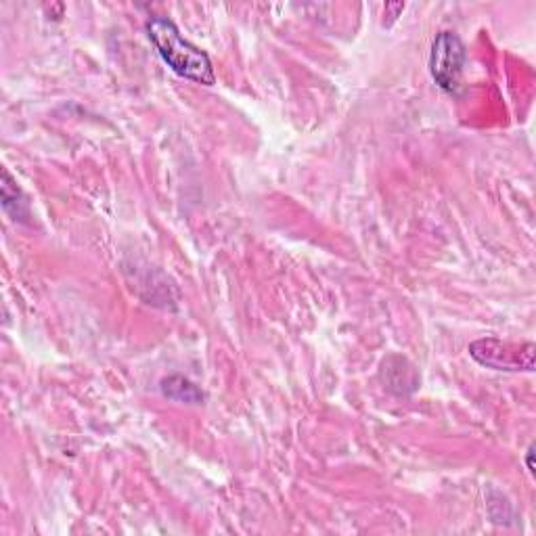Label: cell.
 Returning a JSON list of instances; mask_svg holds the SVG:
<instances>
[{
    "instance_id": "1",
    "label": "cell",
    "mask_w": 536,
    "mask_h": 536,
    "mask_svg": "<svg viewBox=\"0 0 536 536\" xmlns=\"http://www.w3.org/2000/svg\"><path fill=\"white\" fill-rule=\"evenodd\" d=\"M147 34L153 42V47L158 49L160 57L168 63L174 74L206 86H212L216 82V74L208 53L185 40L172 19L151 17L147 21Z\"/></svg>"
},
{
    "instance_id": "6",
    "label": "cell",
    "mask_w": 536,
    "mask_h": 536,
    "mask_svg": "<svg viewBox=\"0 0 536 536\" xmlns=\"http://www.w3.org/2000/svg\"><path fill=\"white\" fill-rule=\"evenodd\" d=\"M532 455H534V444H530V449L526 453V465H528V472L532 474L534 472V463H532Z\"/></svg>"
},
{
    "instance_id": "3",
    "label": "cell",
    "mask_w": 536,
    "mask_h": 536,
    "mask_svg": "<svg viewBox=\"0 0 536 536\" xmlns=\"http://www.w3.org/2000/svg\"><path fill=\"white\" fill-rule=\"evenodd\" d=\"M465 63V47L457 34L440 32L432 44L430 70L436 84L446 93H457Z\"/></svg>"
},
{
    "instance_id": "5",
    "label": "cell",
    "mask_w": 536,
    "mask_h": 536,
    "mask_svg": "<svg viewBox=\"0 0 536 536\" xmlns=\"http://www.w3.org/2000/svg\"><path fill=\"white\" fill-rule=\"evenodd\" d=\"M3 208L15 220L26 222L30 218L28 201H26L24 193H21V189L15 185V181L7 170H3Z\"/></svg>"
},
{
    "instance_id": "2",
    "label": "cell",
    "mask_w": 536,
    "mask_h": 536,
    "mask_svg": "<svg viewBox=\"0 0 536 536\" xmlns=\"http://www.w3.org/2000/svg\"><path fill=\"white\" fill-rule=\"evenodd\" d=\"M474 359L495 371H532L534 369V344H507L495 338L478 340L469 346Z\"/></svg>"
},
{
    "instance_id": "4",
    "label": "cell",
    "mask_w": 536,
    "mask_h": 536,
    "mask_svg": "<svg viewBox=\"0 0 536 536\" xmlns=\"http://www.w3.org/2000/svg\"><path fill=\"white\" fill-rule=\"evenodd\" d=\"M162 394L178 402H187V405H201V402L206 400V394L183 375L166 377L162 382Z\"/></svg>"
}]
</instances>
